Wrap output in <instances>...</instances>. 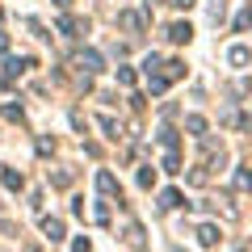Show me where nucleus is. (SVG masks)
I'll use <instances>...</instances> for the list:
<instances>
[{"mask_svg":"<svg viewBox=\"0 0 252 252\" xmlns=\"http://www.w3.org/2000/svg\"><path fill=\"white\" fill-rule=\"evenodd\" d=\"M189 34H193L189 21H172V26H168V38H172V42H189Z\"/></svg>","mask_w":252,"mask_h":252,"instance_id":"f257e3e1","label":"nucleus"},{"mask_svg":"<svg viewBox=\"0 0 252 252\" xmlns=\"http://www.w3.org/2000/svg\"><path fill=\"white\" fill-rule=\"evenodd\" d=\"M42 231H46V240H51V244L63 240V223H59V219H42Z\"/></svg>","mask_w":252,"mask_h":252,"instance_id":"f03ea898","label":"nucleus"},{"mask_svg":"<svg viewBox=\"0 0 252 252\" xmlns=\"http://www.w3.org/2000/svg\"><path fill=\"white\" fill-rule=\"evenodd\" d=\"M198 244H202V248H215V244H219V227H198Z\"/></svg>","mask_w":252,"mask_h":252,"instance_id":"7ed1b4c3","label":"nucleus"},{"mask_svg":"<svg viewBox=\"0 0 252 252\" xmlns=\"http://www.w3.org/2000/svg\"><path fill=\"white\" fill-rule=\"evenodd\" d=\"M227 59H231L235 67H244V63L252 59V51H248V46H231V51H227Z\"/></svg>","mask_w":252,"mask_h":252,"instance_id":"20e7f679","label":"nucleus"},{"mask_svg":"<svg viewBox=\"0 0 252 252\" xmlns=\"http://www.w3.org/2000/svg\"><path fill=\"white\" fill-rule=\"evenodd\" d=\"M80 67H89V72H101V55H97V51H84V55H80Z\"/></svg>","mask_w":252,"mask_h":252,"instance_id":"39448f33","label":"nucleus"},{"mask_svg":"<svg viewBox=\"0 0 252 252\" xmlns=\"http://www.w3.org/2000/svg\"><path fill=\"white\" fill-rule=\"evenodd\" d=\"M160 206H164V210L181 206V193H177V189H164V193H160Z\"/></svg>","mask_w":252,"mask_h":252,"instance_id":"423d86ee","label":"nucleus"},{"mask_svg":"<svg viewBox=\"0 0 252 252\" xmlns=\"http://www.w3.org/2000/svg\"><path fill=\"white\" fill-rule=\"evenodd\" d=\"M235 189H252V172H248V168L235 172Z\"/></svg>","mask_w":252,"mask_h":252,"instance_id":"0eeeda50","label":"nucleus"},{"mask_svg":"<svg viewBox=\"0 0 252 252\" xmlns=\"http://www.w3.org/2000/svg\"><path fill=\"white\" fill-rule=\"evenodd\" d=\"M0 181H4L9 189H21V172H0Z\"/></svg>","mask_w":252,"mask_h":252,"instance_id":"6e6552de","label":"nucleus"},{"mask_svg":"<svg viewBox=\"0 0 252 252\" xmlns=\"http://www.w3.org/2000/svg\"><path fill=\"white\" fill-rule=\"evenodd\" d=\"M97 185H101V193H114V177H109V172H101Z\"/></svg>","mask_w":252,"mask_h":252,"instance_id":"1a4fd4ad","label":"nucleus"},{"mask_svg":"<svg viewBox=\"0 0 252 252\" xmlns=\"http://www.w3.org/2000/svg\"><path fill=\"white\" fill-rule=\"evenodd\" d=\"M172 4H177V9H189V4H193V0H172Z\"/></svg>","mask_w":252,"mask_h":252,"instance_id":"9d476101","label":"nucleus"},{"mask_svg":"<svg viewBox=\"0 0 252 252\" xmlns=\"http://www.w3.org/2000/svg\"><path fill=\"white\" fill-rule=\"evenodd\" d=\"M55 4H59V9H67V4H72V0H55Z\"/></svg>","mask_w":252,"mask_h":252,"instance_id":"9b49d317","label":"nucleus"},{"mask_svg":"<svg viewBox=\"0 0 252 252\" xmlns=\"http://www.w3.org/2000/svg\"><path fill=\"white\" fill-rule=\"evenodd\" d=\"M4 46H9V38H4V34H0V51H4Z\"/></svg>","mask_w":252,"mask_h":252,"instance_id":"f8f14e48","label":"nucleus"}]
</instances>
